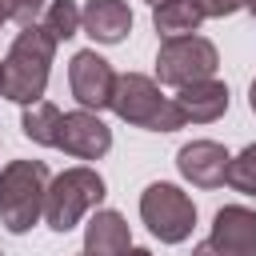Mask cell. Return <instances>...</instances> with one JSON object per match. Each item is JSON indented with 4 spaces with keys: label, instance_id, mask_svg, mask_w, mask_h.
Returning <instances> with one entry per match:
<instances>
[{
    "label": "cell",
    "instance_id": "obj_2",
    "mask_svg": "<svg viewBox=\"0 0 256 256\" xmlns=\"http://www.w3.org/2000/svg\"><path fill=\"white\" fill-rule=\"evenodd\" d=\"M112 112L136 128H148V132H176L184 128V112L176 100L160 96L156 80L152 76H140V72H124L116 76V92H112Z\"/></svg>",
    "mask_w": 256,
    "mask_h": 256
},
{
    "label": "cell",
    "instance_id": "obj_24",
    "mask_svg": "<svg viewBox=\"0 0 256 256\" xmlns=\"http://www.w3.org/2000/svg\"><path fill=\"white\" fill-rule=\"evenodd\" d=\"M0 96H4V64H0Z\"/></svg>",
    "mask_w": 256,
    "mask_h": 256
},
{
    "label": "cell",
    "instance_id": "obj_16",
    "mask_svg": "<svg viewBox=\"0 0 256 256\" xmlns=\"http://www.w3.org/2000/svg\"><path fill=\"white\" fill-rule=\"evenodd\" d=\"M44 32L60 44V40H72L80 32V8L72 0H48L44 8Z\"/></svg>",
    "mask_w": 256,
    "mask_h": 256
},
{
    "label": "cell",
    "instance_id": "obj_4",
    "mask_svg": "<svg viewBox=\"0 0 256 256\" xmlns=\"http://www.w3.org/2000/svg\"><path fill=\"white\" fill-rule=\"evenodd\" d=\"M104 200V180L96 168H64L60 176L48 180V192H44V220L52 232H68L80 224V216L88 208H96Z\"/></svg>",
    "mask_w": 256,
    "mask_h": 256
},
{
    "label": "cell",
    "instance_id": "obj_26",
    "mask_svg": "<svg viewBox=\"0 0 256 256\" xmlns=\"http://www.w3.org/2000/svg\"><path fill=\"white\" fill-rule=\"evenodd\" d=\"M84 256H88V252H84Z\"/></svg>",
    "mask_w": 256,
    "mask_h": 256
},
{
    "label": "cell",
    "instance_id": "obj_20",
    "mask_svg": "<svg viewBox=\"0 0 256 256\" xmlns=\"http://www.w3.org/2000/svg\"><path fill=\"white\" fill-rule=\"evenodd\" d=\"M192 256H228V252H224V248H216L212 240H204V244H196V248H192Z\"/></svg>",
    "mask_w": 256,
    "mask_h": 256
},
{
    "label": "cell",
    "instance_id": "obj_10",
    "mask_svg": "<svg viewBox=\"0 0 256 256\" xmlns=\"http://www.w3.org/2000/svg\"><path fill=\"white\" fill-rule=\"evenodd\" d=\"M216 248L228 256H256V212L244 204H228L212 216V236Z\"/></svg>",
    "mask_w": 256,
    "mask_h": 256
},
{
    "label": "cell",
    "instance_id": "obj_9",
    "mask_svg": "<svg viewBox=\"0 0 256 256\" xmlns=\"http://www.w3.org/2000/svg\"><path fill=\"white\" fill-rule=\"evenodd\" d=\"M228 164H232V156H228L224 144H216V140H192V144H184L180 156H176L180 176L192 180L196 188H216V184H224V180H228Z\"/></svg>",
    "mask_w": 256,
    "mask_h": 256
},
{
    "label": "cell",
    "instance_id": "obj_13",
    "mask_svg": "<svg viewBox=\"0 0 256 256\" xmlns=\"http://www.w3.org/2000/svg\"><path fill=\"white\" fill-rule=\"evenodd\" d=\"M132 248V236H128V220L112 208L96 212L84 228V252L88 256H120Z\"/></svg>",
    "mask_w": 256,
    "mask_h": 256
},
{
    "label": "cell",
    "instance_id": "obj_17",
    "mask_svg": "<svg viewBox=\"0 0 256 256\" xmlns=\"http://www.w3.org/2000/svg\"><path fill=\"white\" fill-rule=\"evenodd\" d=\"M228 184L244 196H256V144H248L240 156H232L228 164Z\"/></svg>",
    "mask_w": 256,
    "mask_h": 256
},
{
    "label": "cell",
    "instance_id": "obj_1",
    "mask_svg": "<svg viewBox=\"0 0 256 256\" xmlns=\"http://www.w3.org/2000/svg\"><path fill=\"white\" fill-rule=\"evenodd\" d=\"M52 56H56V40L44 32V24H28L4 56V96L16 104L44 100Z\"/></svg>",
    "mask_w": 256,
    "mask_h": 256
},
{
    "label": "cell",
    "instance_id": "obj_14",
    "mask_svg": "<svg viewBox=\"0 0 256 256\" xmlns=\"http://www.w3.org/2000/svg\"><path fill=\"white\" fill-rule=\"evenodd\" d=\"M204 16H208V12H204L200 0H164V4L152 8V24H156V32H160L164 40H172V36H192Z\"/></svg>",
    "mask_w": 256,
    "mask_h": 256
},
{
    "label": "cell",
    "instance_id": "obj_7",
    "mask_svg": "<svg viewBox=\"0 0 256 256\" xmlns=\"http://www.w3.org/2000/svg\"><path fill=\"white\" fill-rule=\"evenodd\" d=\"M68 84H72V96L80 108L88 112H100V108H112V92H116V72L104 56H96L92 48L76 52L72 64H68Z\"/></svg>",
    "mask_w": 256,
    "mask_h": 256
},
{
    "label": "cell",
    "instance_id": "obj_25",
    "mask_svg": "<svg viewBox=\"0 0 256 256\" xmlns=\"http://www.w3.org/2000/svg\"><path fill=\"white\" fill-rule=\"evenodd\" d=\"M0 24H4V16H0Z\"/></svg>",
    "mask_w": 256,
    "mask_h": 256
},
{
    "label": "cell",
    "instance_id": "obj_23",
    "mask_svg": "<svg viewBox=\"0 0 256 256\" xmlns=\"http://www.w3.org/2000/svg\"><path fill=\"white\" fill-rule=\"evenodd\" d=\"M244 8H248V12H252V16H256V0H244Z\"/></svg>",
    "mask_w": 256,
    "mask_h": 256
},
{
    "label": "cell",
    "instance_id": "obj_12",
    "mask_svg": "<svg viewBox=\"0 0 256 256\" xmlns=\"http://www.w3.org/2000/svg\"><path fill=\"white\" fill-rule=\"evenodd\" d=\"M176 104L184 112V120L192 124H212L228 112V88L220 80H196V84H184L176 92Z\"/></svg>",
    "mask_w": 256,
    "mask_h": 256
},
{
    "label": "cell",
    "instance_id": "obj_15",
    "mask_svg": "<svg viewBox=\"0 0 256 256\" xmlns=\"http://www.w3.org/2000/svg\"><path fill=\"white\" fill-rule=\"evenodd\" d=\"M60 108L48 104V100H32L24 104V116H20V128L32 144H44V148H56L60 144Z\"/></svg>",
    "mask_w": 256,
    "mask_h": 256
},
{
    "label": "cell",
    "instance_id": "obj_18",
    "mask_svg": "<svg viewBox=\"0 0 256 256\" xmlns=\"http://www.w3.org/2000/svg\"><path fill=\"white\" fill-rule=\"evenodd\" d=\"M40 8H48V0H0V16L4 20H16L24 28L40 16Z\"/></svg>",
    "mask_w": 256,
    "mask_h": 256
},
{
    "label": "cell",
    "instance_id": "obj_6",
    "mask_svg": "<svg viewBox=\"0 0 256 256\" xmlns=\"http://www.w3.org/2000/svg\"><path fill=\"white\" fill-rule=\"evenodd\" d=\"M140 216L148 224V232L164 244H180L192 236L196 224V204L176 188V184H148L140 196Z\"/></svg>",
    "mask_w": 256,
    "mask_h": 256
},
{
    "label": "cell",
    "instance_id": "obj_8",
    "mask_svg": "<svg viewBox=\"0 0 256 256\" xmlns=\"http://www.w3.org/2000/svg\"><path fill=\"white\" fill-rule=\"evenodd\" d=\"M56 148H64V152L76 156V160H100V156L112 148V128H108L96 112H88V108L68 112V116L60 120V144H56Z\"/></svg>",
    "mask_w": 256,
    "mask_h": 256
},
{
    "label": "cell",
    "instance_id": "obj_11",
    "mask_svg": "<svg viewBox=\"0 0 256 256\" xmlns=\"http://www.w3.org/2000/svg\"><path fill=\"white\" fill-rule=\"evenodd\" d=\"M80 28L96 44H120L132 32V12L124 0H88L80 12Z\"/></svg>",
    "mask_w": 256,
    "mask_h": 256
},
{
    "label": "cell",
    "instance_id": "obj_5",
    "mask_svg": "<svg viewBox=\"0 0 256 256\" xmlns=\"http://www.w3.org/2000/svg\"><path fill=\"white\" fill-rule=\"evenodd\" d=\"M216 44L204 40V36H172L160 44L156 52V76L160 84H172V88H184V84H196V80H212L216 76Z\"/></svg>",
    "mask_w": 256,
    "mask_h": 256
},
{
    "label": "cell",
    "instance_id": "obj_3",
    "mask_svg": "<svg viewBox=\"0 0 256 256\" xmlns=\"http://www.w3.org/2000/svg\"><path fill=\"white\" fill-rule=\"evenodd\" d=\"M48 168L44 160H12L0 172V224L8 232H28L44 216Z\"/></svg>",
    "mask_w": 256,
    "mask_h": 256
},
{
    "label": "cell",
    "instance_id": "obj_21",
    "mask_svg": "<svg viewBox=\"0 0 256 256\" xmlns=\"http://www.w3.org/2000/svg\"><path fill=\"white\" fill-rule=\"evenodd\" d=\"M120 256H152L148 248H128V252H120Z\"/></svg>",
    "mask_w": 256,
    "mask_h": 256
},
{
    "label": "cell",
    "instance_id": "obj_22",
    "mask_svg": "<svg viewBox=\"0 0 256 256\" xmlns=\"http://www.w3.org/2000/svg\"><path fill=\"white\" fill-rule=\"evenodd\" d=\"M248 108L256 112V80H252V88H248Z\"/></svg>",
    "mask_w": 256,
    "mask_h": 256
},
{
    "label": "cell",
    "instance_id": "obj_19",
    "mask_svg": "<svg viewBox=\"0 0 256 256\" xmlns=\"http://www.w3.org/2000/svg\"><path fill=\"white\" fill-rule=\"evenodd\" d=\"M208 16H232L236 8H244V0H200Z\"/></svg>",
    "mask_w": 256,
    "mask_h": 256
}]
</instances>
